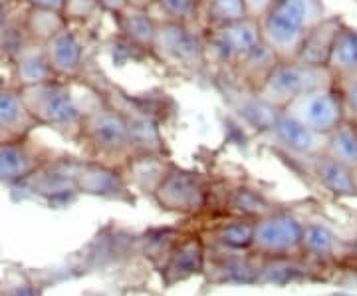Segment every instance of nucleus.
<instances>
[{
	"label": "nucleus",
	"mask_w": 357,
	"mask_h": 296,
	"mask_svg": "<svg viewBox=\"0 0 357 296\" xmlns=\"http://www.w3.org/2000/svg\"><path fill=\"white\" fill-rule=\"evenodd\" d=\"M328 86H335V80L328 68L302 64L298 60H280L255 91V98L280 112L294 98Z\"/></svg>",
	"instance_id": "nucleus-3"
},
{
	"label": "nucleus",
	"mask_w": 357,
	"mask_h": 296,
	"mask_svg": "<svg viewBox=\"0 0 357 296\" xmlns=\"http://www.w3.org/2000/svg\"><path fill=\"white\" fill-rule=\"evenodd\" d=\"M356 2H357V0H356Z\"/></svg>",
	"instance_id": "nucleus-43"
},
{
	"label": "nucleus",
	"mask_w": 357,
	"mask_h": 296,
	"mask_svg": "<svg viewBox=\"0 0 357 296\" xmlns=\"http://www.w3.org/2000/svg\"><path fill=\"white\" fill-rule=\"evenodd\" d=\"M255 223L252 219L234 217L229 223H222L215 231V243L222 251L232 253H248L252 251V239H255Z\"/></svg>",
	"instance_id": "nucleus-28"
},
{
	"label": "nucleus",
	"mask_w": 357,
	"mask_h": 296,
	"mask_svg": "<svg viewBox=\"0 0 357 296\" xmlns=\"http://www.w3.org/2000/svg\"><path fill=\"white\" fill-rule=\"evenodd\" d=\"M121 116L126 119V126L129 131V142L133 155L151 154V155H165V142L159 131V126L151 114L145 110H139L129 102H123L121 105H115Z\"/></svg>",
	"instance_id": "nucleus-14"
},
{
	"label": "nucleus",
	"mask_w": 357,
	"mask_h": 296,
	"mask_svg": "<svg viewBox=\"0 0 357 296\" xmlns=\"http://www.w3.org/2000/svg\"><path fill=\"white\" fill-rule=\"evenodd\" d=\"M227 257L218 258L213 271L217 272V283L230 284H255L258 281L260 265H256L252 258L244 257L243 253L225 251Z\"/></svg>",
	"instance_id": "nucleus-26"
},
{
	"label": "nucleus",
	"mask_w": 357,
	"mask_h": 296,
	"mask_svg": "<svg viewBox=\"0 0 357 296\" xmlns=\"http://www.w3.org/2000/svg\"><path fill=\"white\" fill-rule=\"evenodd\" d=\"M20 96L26 110L38 126L79 135L82 110L76 102L70 80L52 77L48 82L24 86L20 88Z\"/></svg>",
	"instance_id": "nucleus-2"
},
{
	"label": "nucleus",
	"mask_w": 357,
	"mask_h": 296,
	"mask_svg": "<svg viewBox=\"0 0 357 296\" xmlns=\"http://www.w3.org/2000/svg\"><path fill=\"white\" fill-rule=\"evenodd\" d=\"M304 223L290 213H270L255 223L252 251L260 257H296L302 253Z\"/></svg>",
	"instance_id": "nucleus-9"
},
{
	"label": "nucleus",
	"mask_w": 357,
	"mask_h": 296,
	"mask_svg": "<svg viewBox=\"0 0 357 296\" xmlns=\"http://www.w3.org/2000/svg\"><path fill=\"white\" fill-rule=\"evenodd\" d=\"M26 6H34V8H48V10H58L62 13L64 0H22Z\"/></svg>",
	"instance_id": "nucleus-38"
},
{
	"label": "nucleus",
	"mask_w": 357,
	"mask_h": 296,
	"mask_svg": "<svg viewBox=\"0 0 357 296\" xmlns=\"http://www.w3.org/2000/svg\"><path fill=\"white\" fill-rule=\"evenodd\" d=\"M354 187H356V195H357V169H354Z\"/></svg>",
	"instance_id": "nucleus-41"
},
{
	"label": "nucleus",
	"mask_w": 357,
	"mask_h": 296,
	"mask_svg": "<svg viewBox=\"0 0 357 296\" xmlns=\"http://www.w3.org/2000/svg\"><path fill=\"white\" fill-rule=\"evenodd\" d=\"M34 128L38 124L26 110L20 88L0 86V138H26Z\"/></svg>",
	"instance_id": "nucleus-18"
},
{
	"label": "nucleus",
	"mask_w": 357,
	"mask_h": 296,
	"mask_svg": "<svg viewBox=\"0 0 357 296\" xmlns=\"http://www.w3.org/2000/svg\"><path fill=\"white\" fill-rule=\"evenodd\" d=\"M243 0H199L197 2V24L203 30L229 24L244 18Z\"/></svg>",
	"instance_id": "nucleus-25"
},
{
	"label": "nucleus",
	"mask_w": 357,
	"mask_h": 296,
	"mask_svg": "<svg viewBox=\"0 0 357 296\" xmlns=\"http://www.w3.org/2000/svg\"><path fill=\"white\" fill-rule=\"evenodd\" d=\"M129 6H137V8H149L153 4V0H128Z\"/></svg>",
	"instance_id": "nucleus-40"
},
{
	"label": "nucleus",
	"mask_w": 357,
	"mask_h": 296,
	"mask_svg": "<svg viewBox=\"0 0 357 296\" xmlns=\"http://www.w3.org/2000/svg\"><path fill=\"white\" fill-rule=\"evenodd\" d=\"M335 86H337V90L342 94V100H344L345 117L357 124V76L347 80V82H342V84H335Z\"/></svg>",
	"instance_id": "nucleus-35"
},
{
	"label": "nucleus",
	"mask_w": 357,
	"mask_h": 296,
	"mask_svg": "<svg viewBox=\"0 0 357 296\" xmlns=\"http://www.w3.org/2000/svg\"><path fill=\"white\" fill-rule=\"evenodd\" d=\"M278 62H280V58L276 56V52L262 40L255 50L248 52L232 70L238 74V80H243L244 86L255 94Z\"/></svg>",
	"instance_id": "nucleus-23"
},
{
	"label": "nucleus",
	"mask_w": 357,
	"mask_h": 296,
	"mask_svg": "<svg viewBox=\"0 0 357 296\" xmlns=\"http://www.w3.org/2000/svg\"><path fill=\"white\" fill-rule=\"evenodd\" d=\"M326 18L321 0H274L258 20L260 34L280 60H294L307 32Z\"/></svg>",
	"instance_id": "nucleus-1"
},
{
	"label": "nucleus",
	"mask_w": 357,
	"mask_h": 296,
	"mask_svg": "<svg viewBox=\"0 0 357 296\" xmlns=\"http://www.w3.org/2000/svg\"><path fill=\"white\" fill-rule=\"evenodd\" d=\"M48 163L36 145L26 138H0V183L20 185L32 179Z\"/></svg>",
	"instance_id": "nucleus-11"
},
{
	"label": "nucleus",
	"mask_w": 357,
	"mask_h": 296,
	"mask_svg": "<svg viewBox=\"0 0 357 296\" xmlns=\"http://www.w3.org/2000/svg\"><path fill=\"white\" fill-rule=\"evenodd\" d=\"M326 154L349 169H357V124L345 119L333 131H330Z\"/></svg>",
	"instance_id": "nucleus-29"
},
{
	"label": "nucleus",
	"mask_w": 357,
	"mask_h": 296,
	"mask_svg": "<svg viewBox=\"0 0 357 296\" xmlns=\"http://www.w3.org/2000/svg\"><path fill=\"white\" fill-rule=\"evenodd\" d=\"M100 8H102L100 0H64L62 16L68 24L82 22V20H89Z\"/></svg>",
	"instance_id": "nucleus-34"
},
{
	"label": "nucleus",
	"mask_w": 357,
	"mask_h": 296,
	"mask_svg": "<svg viewBox=\"0 0 357 296\" xmlns=\"http://www.w3.org/2000/svg\"><path fill=\"white\" fill-rule=\"evenodd\" d=\"M181 235L175 231H153L145 237V257H149L159 265V269L165 265V260L171 255V251L178 243Z\"/></svg>",
	"instance_id": "nucleus-32"
},
{
	"label": "nucleus",
	"mask_w": 357,
	"mask_h": 296,
	"mask_svg": "<svg viewBox=\"0 0 357 296\" xmlns=\"http://www.w3.org/2000/svg\"><path fill=\"white\" fill-rule=\"evenodd\" d=\"M342 239L324 223H304L302 253L310 257H333L342 251Z\"/></svg>",
	"instance_id": "nucleus-27"
},
{
	"label": "nucleus",
	"mask_w": 357,
	"mask_h": 296,
	"mask_svg": "<svg viewBox=\"0 0 357 296\" xmlns=\"http://www.w3.org/2000/svg\"><path fill=\"white\" fill-rule=\"evenodd\" d=\"M153 54L167 66L181 72L204 68V30L197 22L161 20L157 24Z\"/></svg>",
	"instance_id": "nucleus-5"
},
{
	"label": "nucleus",
	"mask_w": 357,
	"mask_h": 296,
	"mask_svg": "<svg viewBox=\"0 0 357 296\" xmlns=\"http://www.w3.org/2000/svg\"><path fill=\"white\" fill-rule=\"evenodd\" d=\"M344 24L345 22L342 20V16H326L321 22H318L307 32V36L302 42V46H300L294 60L307 66L326 68L328 60H330V54H332L333 42H335L337 32L342 30Z\"/></svg>",
	"instance_id": "nucleus-16"
},
{
	"label": "nucleus",
	"mask_w": 357,
	"mask_h": 296,
	"mask_svg": "<svg viewBox=\"0 0 357 296\" xmlns=\"http://www.w3.org/2000/svg\"><path fill=\"white\" fill-rule=\"evenodd\" d=\"M206 267V249L203 239L199 235L181 237L175 249L165 260V265L159 269L165 286H175L197 274H203Z\"/></svg>",
	"instance_id": "nucleus-13"
},
{
	"label": "nucleus",
	"mask_w": 357,
	"mask_h": 296,
	"mask_svg": "<svg viewBox=\"0 0 357 296\" xmlns=\"http://www.w3.org/2000/svg\"><path fill=\"white\" fill-rule=\"evenodd\" d=\"M117 18V28L121 36L128 40L131 46L139 50L153 52L155 34H157V20L149 14V8L126 6L123 10L114 14Z\"/></svg>",
	"instance_id": "nucleus-19"
},
{
	"label": "nucleus",
	"mask_w": 357,
	"mask_h": 296,
	"mask_svg": "<svg viewBox=\"0 0 357 296\" xmlns=\"http://www.w3.org/2000/svg\"><path fill=\"white\" fill-rule=\"evenodd\" d=\"M260 42V24L248 16L204 30V62L220 68H234Z\"/></svg>",
	"instance_id": "nucleus-6"
},
{
	"label": "nucleus",
	"mask_w": 357,
	"mask_h": 296,
	"mask_svg": "<svg viewBox=\"0 0 357 296\" xmlns=\"http://www.w3.org/2000/svg\"><path fill=\"white\" fill-rule=\"evenodd\" d=\"M229 211L234 217L258 221L274 213V207L262 193H258L250 187H238L230 195Z\"/></svg>",
	"instance_id": "nucleus-30"
},
{
	"label": "nucleus",
	"mask_w": 357,
	"mask_h": 296,
	"mask_svg": "<svg viewBox=\"0 0 357 296\" xmlns=\"http://www.w3.org/2000/svg\"><path fill=\"white\" fill-rule=\"evenodd\" d=\"M10 4L6 0H0V48L8 46L13 40V14H10Z\"/></svg>",
	"instance_id": "nucleus-36"
},
{
	"label": "nucleus",
	"mask_w": 357,
	"mask_h": 296,
	"mask_svg": "<svg viewBox=\"0 0 357 296\" xmlns=\"http://www.w3.org/2000/svg\"><path fill=\"white\" fill-rule=\"evenodd\" d=\"M266 131L272 135L276 145H280L284 151L300 159H312L316 155L326 154V145H328L326 133H318L306 128L292 117L284 116L282 112L274 116Z\"/></svg>",
	"instance_id": "nucleus-12"
},
{
	"label": "nucleus",
	"mask_w": 357,
	"mask_h": 296,
	"mask_svg": "<svg viewBox=\"0 0 357 296\" xmlns=\"http://www.w3.org/2000/svg\"><path fill=\"white\" fill-rule=\"evenodd\" d=\"M6 2H14V0H6Z\"/></svg>",
	"instance_id": "nucleus-42"
},
{
	"label": "nucleus",
	"mask_w": 357,
	"mask_h": 296,
	"mask_svg": "<svg viewBox=\"0 0 357 296\" xmlns=\"http://www.w3.org/2000/svg\"><path fill=\"white\" fill-rule=\"evenodd\" d=\"M171 165L173 163L165 161L163 155H131L128 159V163H126V168H128V177L126 179L131 185H135L143 193L153 195L157 185L163 181Z\"/></svg>",
	"instance_id": "nucleus-22"
},
{
	"label": "nucleus",
	"mask_w": 357,
	"mask_h": 296,
	"mask_svg": "<svg viewBox=\"0 0 357 296\" xmlns=\"http://www.w3.org/2000/svg\"><path fill=\"white\" fill-rule=\"evenodd\" d=\"M44 50H46L54 76L72 80L79 74L84 66V48L70 24L64 26L60 32H56L44 44Z\"/></svg>",
	"instance_id": "nucleus-15"
},
{
	"label": "nucleus",
	"mask_w": 357,
	"mask_h": 296,
	"mask_svg": "<svg viewBox=\"0 0 357 296\" xmlns=\"http://www.w3.org/2000/svg\"><path fill=\"white\" fill-rule=\"evenodd\" d=\"M304 267H300L292 257L268 258L266 262L260 267L258 281L256 284H274V286H284V284L294 283L304 274Z\"/></svg>",
	"instance_id": "nucleus-31"
},
{
	"label": "nucleus",
	"mask_w": 357,
	"mask_h": 296,
	"mask_svg": "<svg viewBox=\"0 0 357 296\" xmlns=\"http://www.w3.org/2000/svg\"><path fill=\"white\" fill-rule=\"evenodd\" d=\"M151 199L169 213L199 215L208 201V183L199 171L171 165Z\"/></svg>",
	"instance_id": "nucleus-7"
},
{
	"label": "nucleus",
	"mask_w": 357,
	"mask_h": 296,
	"mask_svg": "<svg viewBox=\"0 0 357 296\" xmlns=\"http://www.w3.org/2000/svg\"><path fill=\"white\" fill-rule=\"evenodd\" d=\"M272 2H274V0H243L244 13H246L248 18L260 20V18L268 13V8L272 6Z\"/></svg>",
	"instance_id": "nucleus-37"
},
{
	"label": "nucleus",
	"mask_w": 357,
	"mask_h": 296,
	"mask_svg": "<svg viewBox=\"0 0 357 296\" xmlns=\"http://www.w3.org/2000/svg\"><path fill=\"white\" fill-rule=\"evenodd\" d=\"M54 76L44 44L26 40L14 50V84L18 88L48 82Z\"/></svg>",
	"instance_id": "nucleus-17"
},
{
	"label": "nucleus",
	"mask_w": 357,
	"mask_h": 296,
	"mask_svg": "<svg viewBox=\"0 0 357 296\" xmlns=\"http://www.w3.org/2000/svg\"><path fill=\"white\" fill-rule=\"evenodd\" d=\"M197 2L199 0H153L163 13V20L175 22H195L197 20Z\"/></svg>",
	"instance_id": "nucleus-33"
},
{
	"label": "nucleus",
	"mask_w": 357,
	"mask_h": 296,
	"mask_svg": "<svg viewBox=\"0 0 357 296\" xmlns=\"http://www.w3.org/2000/svg\"><path fill=\"white\" fill-rule=\"evenodd\" d=\"M280 112L284 116L296 119L298 124L326 135L347 119L344 100L337 86L306 91L286 103Z\"/></svg>",
	"instance_id": "nucleus-8"
},
{
	"label": "nucleus",
	"mask_w": 357,
	"mask_h": 296,
	"mask_svg": "<svg viewBox=\"0 0 357 296\" xmlns=\"http://www.w3.org/2000/svg\"><path fill=\"white\" fill-rule=\"evenodd\" d=\"M64 26H68V22L64 20L62 13L48 10V8H34V6L26 8L24 20H22L24 38L38 42V44H46Z\"/></svg>",
	"instance_id": "nucleus-24"
},
{
	"label": "nucleus",
	"mask_w": 357,
	"mask_h": 296,
	"mask_svg": "<svg viewBox=\"0 0 357 296\" xmlns=\"http://www.w3.org/2000/svg\"><path fill=\"white\" fill-rule=\"evenodd\" d=\"M100 4H102L103 10L117 14L119 10H123V8L128 6V0H100Z\"/></svg>",
	"instance_id": "nucleus-39"
},
{
	"label": "nucleus",
	"mask_w": 357,
	"mask_h": 296,
	"mask_svg": "<svg viewBox=\"0 0 357 296\" xmlns=\"http://www.w3.org/2000/svg\"><path fill=\"white\" fill-rule=\"evenodd\" d=\"M79 138L100 157L98 161L103 163L105 159L128 163V159L133 155L126 119L117 108L107 103H100L82 116Z\"/></svg>",
	"instance_id": "nucleus-4"
},
{
	"label": "nucleus",
	"mask_w": 357,
	"mask_h": 296,
	"mask_svg": "<svg viewBox=\"0 0 357 296\" xmlns=\"http://www.w3.org/2000/svg\"><path fill=\"white\" fill-rule=\"evenodd\" d=\"M72 181L76 193L93 195L115 201H131L126 175L103 161H74Z\"/></svg>",
	"instance_id": "nucleus-10"
},
{
	"label": "nucleus",
	"mask_w": 357,
	"mask_h": 296,
	"mask_svg": "<svg viewBox=\"0 0 357 296\" xmlns=\"http://www.w3.org/2000/svg\"><path fill=\"white\" fill-rule=\"evenodd\" d=\"M326 68L332 72L335 84H342L357 76V28L347 24L342 26Z\"/></svg>",
	"instance_id": "nucleus-21"
},
{
	"label": "nucleus",
	"mask_w": 357,
	"mask_h": 296,
	"mask_svg": "<svg viewBox=\"0 0 357 296\" xmlns=\"http://www.w3.org/2000/svg\"><path fill=\"white\" fill-rule=\"evenodd\" d=\"M312 173L318 183L335 197H354V169H349L328 154H319L310 159Z\"/></svg>",
	"instance_id": "nucleus-20"
}]
</instances>
